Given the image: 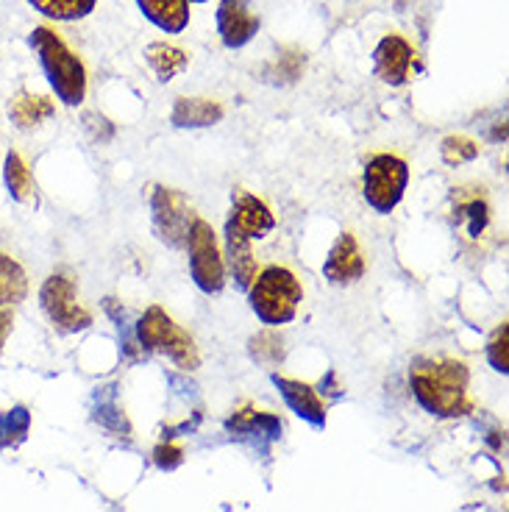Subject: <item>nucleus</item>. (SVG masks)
<instances>
[{
  "mask_svg": "<svg viewBox=\"0 0 509 512\" xmlns=\"http://www.w3.org/2000/svg\"><path fill=\"white\" fill-rule=\"evenodd\" d=\"M468 382H471L468 365L451 357L418 359L409 371V384L418 404L440 418H457L473 410Z\"/></svg>",
  "mask_w": 509,
  "mask_h": 512,
  "instance_id": "1",
  "label": "nucleus"
},
{
  "mask_svg": "<svg viewBox=\"0 0 509 512\" xmlns=\"http://www.w3.org/2000/svg\"><path fill=\"white\" fill-rule=\"evenodd\" d=\"M28 45L37 53L39 67L48 78L51 90L56 92V98L64 106H81L87 98V67L67 48V42L51 28L39 26L31 31Z\"/></svg>",
  "mask_w": 509,
  "mask_h": 512,
  "instance_id": "2",
  "label": "nucleus"
},
{
  "mask_svg": "<svg viewBox=\"0 0 509 512\" xmlns=\"http://www.w3.org/2000/svg\"><path fill=\"white\" fill-rule=\"evenodd\" d=\"M254 315L270 329H279L295 318V312L304 301V287L295 279L293 270L281 265H268L248 287Z\"/></svg>",
  "mask_w": 509,
  "mask_h": 512,
  "instance_id": "3",
  "label": "nucleus"
},
{
  "mask_svg": "<svg viewBox=\"0 0 509 512\" xmlns=\"http://www.w3.org/2000/svg\"><path fill=\"white\" fill-rule=\"evenodd\" d=\"M137 340L145 351L167 354L184 371H195L201 362L195 340L181 329L179 323H173V318L162 307H151L142 315L137 323Z\"/></svg>",
  "mask_w": 509,
  "mask_h": 512,
  "instance_id": "4",
  "label": "nucleus"
},
{
  "mask_svg": "<svg viewBox=\"0 0 509 512\" xmlns=\"http://www.w3.org/2000/svg\"><path fill=\"white\" fill-rule=\"evenodd\" d=\"M409 184V167L401 156L376 154L370 156L362 176V195L373 212L390 215L401 204Z\"/></svg>",
  "mask_w": 509,
  "mask_h": 512,
  "instance_id": "5",
  "label": "nucleus"
},
{
  "mask_svg": "<svg viewBox=\"0 0 509 512\" xmlns=\"http://www.w3.org/2000/svg\"><path fill=\"white\" fill-rule=\"evenodd\" d=\"M184 248L190 251V273L195 287L206 295L220 293L223 284H226V268H223L220 248H217L215 231L206 220L195 218Z\"/></svg>",
  "mask_w": 509,
  "mask_h": 512,
  "instance_id": "6",
  "label": "nucleus"
},
{
  "mask_svg": "<svg viewBox=\"0 0 509 512\" xmlns=\"http://www.w3.org/2000/svg\"><path fill=\"white\" fill-rule=\"evenodd\" d=\"M39 304L53 323V329H59L62 334L84 332L92 326V315L78 304L76 282L62 273H53L45 279L39 290Z\"/></svg>",
  "mask_w": 509,
  "mask_h": 512,
  "instance_id": "7",
  "label": "nucleus"
},
{
  "mask_svg": "<svg viewBox=\"0 0 509 512\" xmlns=\"http://www.w3.org/2000/svg\"><path fill=\"white\" fill-rule=\"evenodd\" d=\"M151 212L156 234L162 237V243L173 245V248H184L187 245V234H190L195 215H192L187 198L179 190L170 187H156L151 195Z\"/></svg>",
  "mask_w": 509,
  "mask_h": 512,
  "instance_id": "8",
  "label": "nucleus"
},
{
  "mask_svg": "<svg viewBox=\"0 0 509 512\" xmlns=\"http://www.w3.org/2000/svg\"><path fill=\"white\" fill-rule=\"evenodd\" d=\"M251 3L254 0H220L217 6V34L231 51L245 48L259 31V17L254 14Z\"/></svg>",
  "mask_w": 509,
  "mask_h": 512,
  "instance_id": "9",
  "label": "nucleus"
},
{
  "mask_svg": "<svg viewBox=\"0 0 509 512\" xmlns=\"http://www.w3.org/2000/svg\"><path fill=\"white\" fill-rule=\"evenodd\" d=\"M226 229L237 231L245 240H262V237H268L270 231L276 229V218H273V212H270L265 201H259L251 192L240 190L234 195Z\"/></svg>",
  "mask_w": 509,
  "mask_h": 512,
  "instance_id": "10",
  "label": "nucleus"
},
{
  "mask_svg": "<svg viewBox=\"0 0 509 512\" xmlns=\"http://www.w3.org/2000/svg\"><path fill=\"white\" fill-rule=\"evenodd\" d=\"M412 59H415V51H412L407 39L398 37V34H387L373 51V70L384 84L401 87V84H407Z\"/></svg>",
  "mask_w": 509,
  "mask_h": 512,
  "instance_id": "11",
  "label": "nucleus"
},
{
  "mask_svg": "<svg viewBox=\"0 0 509 512\" xmlns=\"http://www.w3.org/2000/svg\"><path fill=\"white\" fill-rule=\"evenodd\" d=\"M323 276L331 284H354L365 276V256L359 251L357 237L351 231H343L337 243L331 245L329 256L323 262Z\"/></svg>",
  "mask_w": 509,
  "mask_h": 512,
  "instance_id": "12",
  "label": "nucleus"
},
{
  "mask_svg": "<svg viewBox=\"0 0 509 512\" xmlns=\"http://www.w3.org/2000/svg\"><path fill=\"white\" fill-rule=\"evenodd\" d=\"M273 384L279 387L281 398L287 401V407L298 418H304L312 426H326V404L320 401L315 387H309L306 382H298V379H287V376H273Z\"/></svg>",
  "mask_w": 509,
  "mask_h": 512,
  "instance_id": "13",
  "label": "nucleus"
},
{
  "mask_svg": "<svg viewBox=\"0 0 509 512\" xmlns=\"http://www.w3.org/2000/svg\"><path fill=\"white\" fill-rule=\"evenodd\" d=\"M142 17L165 34H181L190 26V3L187 0H137Z\"/></svg>",
  "mask_w": 509,
  "mask_h": 512,
  "instance_id": "14",
  "label": "nucleus"
},
{
  "mask_svg": "<svg viewBox=\"0 0 509 512\" xmlns=\"http://www.w3.org/2000/svg\"><path fill=\"white\" fill-rule=\"evenodd\" d=\"M173 126L179 128H206L223 120V106L206 98H179L170 112Z\"/></svg>",
  "mask_w": 509,
  "mask_h": 512,
  "instance_id": "15",
  "label": "nucleus"
},
{
  "mask_svg": "<svg viewBox=\"0 0 509 512\" xmlns=\"http://www.w3.org/2000/svg\"><path fill=\"white\" fill-rule=\"evenodd\" d=\"M56 112L51 98H42V95H31V92H17L14 101L9 103V117L17 128H28L39 126L42 120H48Z\"/></svg>",
  "mask_w": 509,
  "mask_h": 512,
  "instance_id": "16",
  "label": "nucleus"
},
{
  "mask_svg": "<svg viewBox=\"0 0 509 512\" xmlns=\"http://www.w3.org/2000/svg\"><path fill=\"white\" fill-rule=\"evenodd\" d=\"M226 429L237 437H254V440L265 437V440H276L281 432V421L276 415H270V412L242 410L226 423Z\"/></svg>",
  "mask_w": 509,
  "mask_h": 512,
  "instance_id": "17",
  "label": "nucleus"
},
{
  "mask_svg": "<svg viewBox=\"0 0 509 512\" xmlns=\"http://www.w3.org/2000/svg\"><path fill=\"white\" fill-rule=\"evenodd\" d=\"M226 251H229V268L240 290H248L256 279V259L251 254V240L240 237L237 231L226 229Z\"/></svg>",
  "mask_w": 509,
  "mask_h": 512,
  "instance_id": "18",
  "label": "nucleus"
},
{
  "mask_svg": "<svg viewBox=\"0 0 509 512\" xmlns=\"http://www.w3.org/2000/svg\"><path fill=\"white\" fill-rule=\"evenodd\" d=\"M145 59H148L151 70L162 84L173 81L187 67V62H190L187 53L176 48V45H167V42H151L148 51H145Z\"/></svg>",
  "mask_w": 509,
  "mask_h": 512,
  "instance_id": "19",
  "label": "nucleus"
},
{
  "mask_svg": "<svg viewBox=\"0 0 509 512\" xmlns=\"http://www.w3.org/2000/svg\"><path fill=\"white\" fill-rule=\"evenodd\" d=\"M28 295V276L23 265L9 254H0V307H14Z\"/></svg>",
  "mask_w": 509,
  "mask_h": 512,
  "instance_id": "20",
  "label": "nucleus"
},
{
  "mask_svg": "<svg viewBox=\"0 0 509 512\" xmlns=\"http://www.w3.org/2000/svg\"><path fill=\"white\" fill-rule=\"evenodd\" d=\"M28 6H34V12L59 23H76L95 12L98 0H28Z\"/></svg>",
  "mask_w": 509,
  "mask_h": 512,
  "instance_id": "21",
  "label": "nucleus"
},
{
  "mask_svg": "<svg viewBox=\"0 0 509 512\" xmlns=\"http://www.w3.org/2000/svg\"><path fill=\"white\" fill-rule=\"evenodd\" d=\"M3 181H6V190L12 195L14 201H28L31 192H34V179H31V170H28L26 159L9 151L6 154V165H3Z\"/></svg>",
  "mask_w": 509,
  "mask_h": 512,
  "instance_id": "22",
  "label": "nucleus"
},
{
  "mask_svg": "<svg viewBox=\"0 0 509 512\" xmlns=\"http://www.w3.org/2000/svg\"><path fill=\"white\" fill-rule=\"evenodd\" d=\"M454 201H457V218L465 220L468 234L471 237H482V231L487 229V220H490L487 201H484L482 192H468V195L459 192Z\"/></svg>",
  "mask_w": 509,
  "mask_h": 512,
  "instance_id": "23",
  "label": "nucleus"
},
{
  "mask_svg": "<svg viewBox=\"0 0 509 512\" xmlns=\"http://www.w3.org/2000/svg\"><path fill=\"white\" fill-rule=\"evenodd\" d=\"M28 426H31V415L26 407L0 412V448L20 446L28 435Z\"/></svg>",
  "mask_w": 509,
  "mask_h": 512,
  "instance_id": "24",
  "label": "nucleus"
},
{
  "mask_svg": "<svg viewBox=\"0 0 509 512\" xmlns=\"http://www.w3.org/2000/svg\"><path fill=\"white\" fill-rule=\"evenodd\" d=\"M440 154H443V162L451 167L465 165V162H473L479 156V145L468 137H446L443 145H440Z\"/></svg>",
  "mask_w": 509,
  "mask_h": 512,
  "instance_id": "25",
  "label": "nucleus"
},
{
  "mask_svg": "<svg viewBox=\"0 0 509 512\" xmlns=\"http://www.w3.org/2000/svg\"><path fill=\"white\" fill-rule=\"evenodd\" d=\"M248 351H251V357L256 362H281L284 359V343H281V337H276L273 332H262L251 337V343H248Z\"/></svg>",
  "mask_w": 509,
  "mask_h": 512,
  "instance_id": "26",
  "label": "nucleus"
},
{
  "mask_svg": "<svg viewBox=\"0 0 509 512\" xmlns=\"http://www.w3.org/2000/svg\"><path fill=\"white\" fill-rule=\"evenodd\" d=\"M507 343H509V326L507 323H501V326L496 329V334L490 337V343H487V359H490V365H493L498 373L509 371Z\"/></svg>",
  "mask_w": 509,
  "mask_h": 512,
  "instance_id": "27",
  "label": "nucleus"
},
{
  "mask_svg": "<svg viewBox=\"0 0 509 512\" xmlns=\"http://www.w3.org/2000/svg\"><path fill=\"white\" fill-rule=\"evenodd\" d=\"M181 457H184V451H181L179 446H159L156 448V462L162 465V468H176L181 462Z\"/></svg>",
  "mask_w": 509,
  "mask_h": 512,
  "instance_id": "28",
  "label": "nucleus"
},
{
  "mask_svg": "<svg viewBox=\"0 0 509 512\" xmlns=\"http://www.w3.org/2000/svg\"><path fill=\"white\" fill-rule=\"evenodd\" d=\"M12 312L6 307H0V351H3V346H6V340H9V334H12Z\"/></svg>",
  "mask_w": 509,
  "mask_h": 512,
  "instance_id": "29",
  "label": "nucleus"
},
{
  "mask_svg": "<svg viewBox=\"0 0 509 512\" xmlns=\"http://www.w3.org/2000/svg\"><path fill=\"white\" fill-rule=\"evenodd\" d=\"M187 3H206V0H187Z\"/></svg>",
  "mask_w": 509,
  "mask_h": 512,
  "instance_id": "30",
  "label": "nucleus"
}]
</instances>
